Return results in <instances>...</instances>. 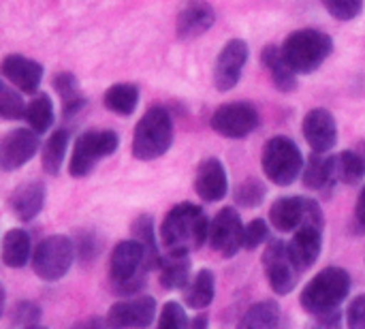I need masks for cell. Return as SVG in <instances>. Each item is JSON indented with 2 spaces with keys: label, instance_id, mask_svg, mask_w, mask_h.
I'll return each mask as SVG.
<instances>
[{
  "label": "cell",
  "instance_id": "1",
  "mask_svg": "<svg viewBox=\"0 0 365 329\" xmlns=\"http://www.w3.org/2000/svg\"><path fill=\"white\" fill-rule=\"evenodd\" d=\"M210 225L203 208L188 201L173 206L160 225V242L167 255H190L199 250L210 242Z\"/></svg>",
  "mask_w": 365,
  "mask_h": 329
},
{
  "label": "cell",
  "instance_id": "2",
  "mask_svg": "<svg viewBox=\"0 0 365 329\" xmlns=\"http://www.w3.org/2000/svg\"><path fill=\"white\" fill-rule=\"evenodd\" d=\"M150 272L145 248L139 240H124L115 244L109 257V280L115 293L137 295L145 285V274Z\"/></svg>",
  "mask_w": 365,
  "mask_h": 329
},
{
  "label": "cell",
  "instance_id": "3",
  "mask_svg": "<svg viewBox=\"0 0 365 329\" xmlns=\"http://www.w3.org/2000/svg\"><path fill=\"white\" fill-rule=\"evenodd\" d=\"M173 143V120L167 109L150 107L133 131L130 152L137 161H156Z\"/></svg>",
  "mask_w": 365,
  "mask_h": 329
},
{
  "label": "cell",
  "instance_id": "4",
  "mask_svg": "<svg viewBox=\"0 0 365 329\" xmlns=\"http://www.w3.org/2000/svg\"><path fill=\"white\" fill-rule=\"evenodd\" d=\"M351 293V274L342 268H325L321 270L302 291L299 304L312 317L340 308V304Z\"/></svg>",
  "mask_w": 365,
  "mask_h": 329
},
{
  "label": "cell",
  "instance_id": "5",
  "mask_svg": "<svg viewBox=\"0 0 365 329\" xmlns=\"http://www.w3.org/2000/svg\"><path fill=\"white\" fill-rule=\"evenodd\" d=\"M331 51H334L331 36L314 28L295 30L282 43V54L297 75L314 73L331 56Z\"/></svg>",
  "mask_w": 365,
  "mask_h": 329
},
{
  "label": "cell",
  "instance_id": "6",
  "mask_svg": "<svg viewBox=\"0 0 365 329\" xmlns=\"http://www.w3.org/2000/svg\"><path fill=\"white\" fill-rule=\"evenodd\" d=\"M263 173L278 186H291L304 173V154L299 146L284 135L267 139L261 154Z\"/></svg>",
  "mask_w": 365,
  "mask_h": 329
},
{
  "label": "cell",
  "instance_id": "7",
  "mask_svg": "<svg viewBox=\"0 0 365 329\" xmlns=\"http://www.w3.org/2000/svg\"><path fill=\"white\" fill-rule=\"evenodd\" d=\"M118 143H120L118 135L109 128L83 133L75 141V148L68 161V173L77 180L88 178L98 165V161L111 156L118 150Z\"/></svg>",
  "mask_w": 365,
  "mask_h": 329
},
{
  "label": "cell",
  "instance_id": "8",
  "mask_svg": "<svg viewBox=\"0 0 365 329\" xmlns=\"http://www.w3.org/2000/svg\"><path fill=\"white\" fill-rule=\"evenodd\" d=\"M75 261V244L66 236H49L41 240L32 253V270L45 283L64 278Z\"/></svg>",
  "mask_w": 365,
  "mask_h": 329
},
{
  "label": "cell",
  "instance_id": "9",
  "mask_svg": "<svg viewBox=\"0 0 365 329\" xmlns=\"http://www.w3.org/2000/svg\"><path fill=\"white\" fill-rule=\"evenodd\" d=\"M263 270H265L267 283L276 295L291 293L297 287L299 274H302V270L295 265V261L291 257L289 242H282V240H272L267 244V248L263 253Z\"/></svg>",
  "mask_w": 365,
  "mask_h": 329
},
{
  "label": "cell",
  "instance_id": "10",
  "mask_svg": "<svg viewBox=\"0 0 365 329\" xmlns=\"http://www.w3.org/2000/svg\"><path fill=\"white\" fill-rule=\"evenodd\" d=\"M259 122H261V116H259L257 107L246 101L225 103L210 118L212 128L218 135L229 137V139L248 137L250 133H255L259 128Z\"/></svg>",
  "mask_w": 365,
  "mask_h": 329
},
{
  "label": "cell",
  "instance_id": "11",
  "mask_svg": "<svg viewBox=\"0 0 365 329\" xmlns=\"http://www.w3.org/2000/svg\"><path fill=\"white\" fill-rule=\"evenodd\" d=\"M210 244L225 259H231L244 248V223L235 208H222L210 225Z\"/></svg>",
  "mask_w": 365,
  "mask_h": 329
},
{
  "label": "cell",
  "instance_id": "12",
  "mask_svg": "<svg viewBox=\"0 0 365 329\" xmlns=\"http://www.w3.org/2000/svg\"><path fill=\"white\" fill-rule=\"evenodd\" d=\"M248 43L242 39H231L218 54L214 64V86L220 92L233 90L240 83L242 71L248 62Z\"/></svg>",
  "mask_w": 365,
  "mask_h": 329
},
{
  "label": "cell",
  "instance_id": "13",
  "mask_svg": "<svg viewBox=\"0 0 365 329\" xmlns=\"http://www.w3.org/2000/svg\"><path fill=\"white\" fill-rule=\"evenodd\" d=\"M156 317V300L152 295H137L115 302L107 313L109 328H150Z\"/></svg>",
  "mask_w": 365,
  "mask_h": 329
},
{
  "label": "cell",
  "instance_id": "14",
  "mask_svg": "<svg viewBox=\"0 0 365 329\" xmlns=\"http://www.w3.org/2000/svg\"><path fill=\"white\" fill-rule=\"evenodd\" d=\"M38 133L34 128H13L4 135L0 146L2 171H15L24 167L38 152Z\"/></svg>",
  "mask_w": 365,
  "mask_h": 329
},
{
  "label": "cell",
  "instance_id": "15",
  "mask_svg": "<svg viewBox=\"0 0 365 329\" xmlns=\"http://www.w3.org/2000/svg\"><path fill=\"white\" fill-rule=\"evenodd\" d=\"M304 137L312 152L327 154L338 143V124L331 111L317 107L304 116Z\"/></svg>",
  "mask_w": 365,
  "mask_h": 329
},
{
  "label": "cell",
  "instance_id": "16",
  "mask_svg": "<svg viewBox=\"0 0 365 329\" xmlns=\"http://www.w3.org/2000/svg\"><path fill=\"white\" fill-rule=\"evenodd\" d=\"M216 21V11L205 0H186L175 19V32L182 41L205 34Z\"/></svg>",
  "mask_w": 365,
  "mask_h": 329
},
{
  "label": "cell",
  "instance_id": "17",
  "mask_svg": "<svg viewBox=\"0 0 365 329\" xmlns=\"http://www.w3.org/2000/svg\"><path fill=\"white\" fill-rule=\"evenodd\" d=\"M0 71H2V77L11 86H15L17 90L26 94L38 92V86L43 81V64L19 54L6 56L0 64Z\"/></svg>",
  "mask_w": 365,
  "mask_h": 329
},
{
  "label": "cell",
  "instance_id": "18",
  "mask_svg": "<svg viewBox=\"0 0 365 329\" xmlns=\"http://www.w3.org/2000/svg\"><path fill=\"white\" fill-rule=\"evenodd\" d=\"M195 191L207 203H216L229 193L227 169L218 158L210 156L201 161V165L197 167V176H195Z\"/></svg>",
  "mask_w": 365,
  "mask_h": 329
},
{
  "label": "cell",
  "instance_id": "19",
  "mask_svg": "<svg viewBox=\"0 0 365 329\" xmlns=\"http://www.w3.org/2000/svg\"><path fill=\"white\" fill-rule=\"evenodd\" d=\"M321 248H323V227L317 225H302L299 229L293 231V238L289 242L291 257L302 272H306L317 263Z\"/></svg>",
  "mask_w": 365,
  "mask_h": 329
},
{
  "label": "cell",
  "instance_id": "20",
  "mask_svg": "<svg viewBox=\"0 0 365 329\" xmlns=\"http://www.w3.org/2000/svg\"><path fill=\"white\" fill-rule=\"evenodd\" d=\"M43 206H45V184L38 180L21 184L19 188H15V193L9 199V208L13 216L21 223L34 221L41 214Z\"/></svg>",
  "mask_w": 365,
  "mask_h": 329
},
{
  "label": "cell",
  "instance_id": "21",
  "mask_svg": "<svg viewBox=\"0 0 365 329\" xmlns=\"http://www.w3.org/2000/svg\"><path fill=\"white\" fill-rule=\"evenodd\" d=\"M308 214V197H280L269 210V223L282 233L299 229Z\"/></svg>",
  "mask_w": 365,
  "mask_h": 329
},
{
  "label": "cell",
  "instance_id": "22",
  "mask_svg": "<svg viewBox=\"0 0 365 329\" xmlns=\"http://www.w3.org/2000/svg\"><path fill=\"white\" fill-rule=\"evenodd\" d=\"M304 186L308 191H317V193H329L336 184H338V176H336V161L334 156H325L321 152H314L308 163L304 165V173H302Z\"/></svg>",
  "mask_w": 365,
  "mask_h": 329
},
{
  "label": "cell",
  "instance_id": "23",
  "mask_svg": "<svg viewBox=\"0 0 365 329\" xmlns=\"http://www.w3.org/2000/svg\"><path fill=\"white\" fill-rule=\"evenodd\" d=\"M265 69L269 71V77L274 81V86L280 92H295L297 90V73L295 69L287 62L282 47L278 45H267L261 54Z\"/></svg>",
  "mask_w": 365,
  "mask_h": 329
},
{
  "label": "cell",
  "instance_id": "24",
  "mask_svg": "<svg viewBox=\"0 0 365 329\" xmlns=\"http://www.w3.org/2000/svg\"><path fill=\"white\" fill-rule=\"evenodd\" d=\"M158 283L167 291H184L190 285V259L188 255H167L160 263Z\"/></svg>",
  "mask_w": 365,
  "mask_h": 329
},
{
  "label": "cell",
  "instance_id": "25",
  "mask_svg": "<svg viewBox=\"0 0 365 329\" xmlns=\"http://www.w3.org/2000/svg\"><path fill=\"white\" fill-rule=\"evenodd\" d=\"M32 259V242L24 229H11L2 238V263L6 268H24Z\"/></svg>",
  "mask_w": 365,
  "mask_h": 329
},
{
  "label": "cell",
  "instance_id": "26",
  "mask_svg": "<svg viewBox=\"0 0 365 329\" xmlns=\"http://www.w3.org/2000/svg\"><path fill=\"white\" fill-rule=\"evenodd\" d=\"M216 295V276L212 270H201L184 289V302L192 310H205Z\"/></svg>",
  "mask_w": 365,
  "mask_h": 329
},
{
  "label": "cell",
  "instance_id": "27",
  "mask_svg": "<svg viewBox=\"0 0 365 329\" xmlns=\"http://www.w3.org/2000/svg\"><path fill=\"white\" fill-rule=\"evenodd\" d=\"M103 103L118 116H130L139 105V88L135 83H113L107 88Z\"/></svg>",
  "mask_w": 365,
  "mask_h": 329
},
{
  "label": "cell",
  "instance_id": "28",
  "mask_svg": "<svg viewBox=\"0 0 365 329\" xmlns=\"http://www.w3.org/2000/svg\"><path fill=\"white\" fill-rule=\"evenodd\" d=\"M130 231H133V238L143 244L150 270H158L163 263V255L158 250V242H156V233H154V218L150 214H139L133 221Z\"/></svg>",
  "mask_w": 365,
  "mask_h": 329
},
{
  "label": "cell",
  "instance_id": "29",
  "mask_svg": "<svg viewBox=\"0 0 365 329\" xmlns=\"http://www.w3.org/2000/svg\"><path fill=\"white\" fill-rule=\"evenodd\" d=\"M53 90L60 94L62 103H64V116H75L77 111H81L86 107V98L81 94V88H79V81L73 73H58L53 77Z\"/></svg>",
  "mask_w": 365,
  "mask_h": 329
},
{
  "label": "cell",
  "instance_id": "30",
  "mask_svg": "<svg viewBox=\"0 0 365 329\" xmlns=\"http://www.w3.org/2000/svg\"><path fill=\"white\" fill-rule=\"evenodd\" d=\"M280 325V306L274 300H263L252 304L240 321V328L272 329Z\"/></svg>",
  "mask_w": 365,
  "mask_h": 329
},
{
  "label": "cell",
  "instance_id": "31",
  "mask_svg": "<svg viewBox=\"0 0 365 329\" xmlns=\"http://www.w3.org/2000/svg\"><path fill=\"white\" fill-rule=\"evenodd\" d=\"M66 148H68V133L64 128L53 131L51 137L45 141L43 152H41V165H43L45 173H49V176L60 173V169L64 165Z\"/></svg>",
  "mask_w": 365,
  "mask_h": 329
},
{
  "label": "cell",
  "instance_id": "32",
  "mask_svg": "<svg viewBox=\"0 0 365 329\" xmlns=\"http://www.w3.org/2000/svg\"><path fill=\"white\" fill-rule=\"evenodd\" d=\"M334 161H336L338 182L355 186L365 178V158L355 150H344V152L336 154Z\"/></svg>",
  "mask_w": 365,
  "mask_h": 329
},
{
  "label": "cell",
  "instance_id": "33",
  "mask_svg": "<svg viewBox=\"0 0 365 329\" xmlns=\"http://www.w3.org/2000/svg\"><path fill=\"white\" fill-rule=\"evenodd\" d=\"M24 120L30 124V128H34L38 135L41 133H47L53 124V105H51V98L47 94H36L28 107H26V116Z\"/></svg>",
  "mask_w": 365,
  "mask_h": 329
},
{
  "label": "cell",
  "instance_id": "34",
  "mask_svg": "<svg viewBox=\"0 0 365 329\" xmlns=\"http://www.w3.org/2000/svg\"><path fill=\"white\" fill-rule=\"evenodd\" d=\"M26 103L17 94V88L2 83L0 86V116L4 120H21L26 116Z\"/></svg>",
  "mask_w": 365,
  "mask_h": 329
},
{
  "label": "cell",
  "instance_id": "35",
  "mask_svg": "<svg viewBox=\"0 0 365 329\" xmlns=\"http://www.w3.org/2000/svg\"><path fill=\"white\" fill-rule=\"evenodd\" d=\"M265 184L257 178H248L244 180L237 188H235V201L242 206V208H257L263 203L265 199Z\"/></svg>",
  "mask_w": 365,
  "mask_h": 329
},
{
  "label": "cell",
  "instance_id": "36",
  "mask_svg": "<svg viewBox=\"0 0 365 329\" xmlns=\"http://www.w3.org/2000/svg\"><path fill=\"white\" fill-rule=\"evenodd\" d=\"M41 323V308L34 302H17L11 313L13 328H36Z\"/></svg>",
  "mask_w": 365,
  "mask_h": 329
},
{
  "label": "cell",
  "instance_id": "37",
  "mask_svg": "<svg viewBox=\"0 0 365 329\" xmlns=\"http://www.w3.org/2000/svg\"><path fill=\"white\" fill-rule=\"evenodd\" d=\"M323 6L327 13L340 21H351L361 15L364 11V0H323Z\"/></svg>",
  "mask_w": 365,
  "mask_h": 329
},
{
  "label": "cell",
  "instance_id": "38",
  "mask_svg": "<svg viewBox=\"0 0 365 329\" xmlns=\"http://www.w3.org/2000/svg\"><path fill=\"white\" fill-rule=\"evenodd\" d=\"M156 325L163 329H184L190 325L184 308L178 302H167L160 310V317L156 321Z\"/></svg>",
  "mask_w": 365,
  "mask_h": 329
},
{
  "label": "cell",
  "instance_id": "39",
  "mask_svg": "<svg viewBox=\"0 0 365 329\" xmlns=\"http://www.w3.org/2000/svg\"><path fill=\"white\" fill-rule=\"evenodd\" d=\"M269 240V227L263 218H255L244 227V248L257 250Z\"/></svg>",
  "mask_w": 365,
  "mask_h": 329
},
{
  "label": "cell",
  "instance_id": "40",
  "mask_svg": "<svg viewBox=\"0 0 365 329\" xmlns=\"http://www.w3.org/2000/svg\"><path fill=\"white\" fill-rule=\"evenodd\" d=\"M346 325L351 329H365V293L357 295L346 310Z\"/></svg>",
  "mask_w": 365,
  "mask_h": 329
},
{
  "label": "cell",
  "instance_id": "41",
  "mask_svg": "<svg viewBox=\"0 0 365 329\" xmlns=\"http://www.w3.org/2000/svg\"><path fill=\"white\" fill-rule=\"evenodd\" d=\"M317 323L323 325V328H338V325L342 323V313H340V308L329 310V313H323V315H317Z\"/></svg>",
  "mask_w": 365,
  "mask_h": 329
},
{
  "label": "cell",
  "instance_id": "42",
  "mask_svg": "<svg viewBox=\"0 0 365 329\" xmlns=\"http://www.w3.org/2000/svg\"><path fill=\"white\" fill-rule=\"evenodd\" d=\"M355 221L357 225L365 229V186L361 188L359 197H357V203H355Z\"/></svg>",
  "mask_w": 365,
  "mask_h": 329
},
{
  "label": "cell",
  "instance_id": "43",
  "mask_svg": "<svg viewBox=\"0 0 365 329\" xmlns=\"http://www.w3.org/2000/svg\"><path fill=\"white\" fill-rule=\"evenodd\" d=\"M92 325H96V328H103V325H107V319L103 321V319H88V321H81V323H77V328H92Z\"/></svg>",
  "mask_w": 365,
  "mask_h": 329
},
{
  "label": "cell",
  "instance_id": "44",
  "mask_svg": "<svg viewBox=\"0 0 365 329\" xmlns=\"http://www.w3.org/2000/svg\"><path fill=\"white\" fill-rule=\"evenodd\" d=\"M207 323H210V319H207V315H199V317H195V319L190 321V328L201 329V328H205Z\"/></svg>",
  "mask_w": 365,
  "mask_h": 329
}]
</instances>
